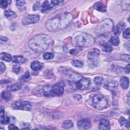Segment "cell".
<instances>
[{"label": "cell", "instance_id": "6da1fadb", "mask_svg": "<svg viewBox=\"0 0 130 130\" xmlns=\"http://www.w3.org/2000/svg\"><path fill=\"white\" fill-rule=\"evenodd\" d=\"M72 19L73 16L71 13H62L48 20L45 24L46 27L49 31H57L68 26Z\"/></svg>", "mask_w": 130, "mask_h": 130}, {"label": "cell", "instance_id": "7a4b0ae2", "mask_svg": "<svg viewBox=\"0 0 130 130\" xmlns=\"http://www.w3.org/2000/svg\"><path fill=\"white\" fill-rule=\"evenodd\" d=\"M51 41V38L48 35L39 34L29 40L28 46L32 51L37 53H41L48 49Z\"/></svg>", "mask_w": 130, "mask_h": 130}, {"label": "cell", "instance_id": "3957f363", "mask_svg": "<svg viewBox=\"0 0 130 130\" xmlns=\"http://www.w3.org/2000/svg\"><path fill=\"white\" fill-rule=\"evenodd\" d=\"M74 43L78 47H87L93 45L95 40L93 37L86 32H79L74 37Z\"/></svg>", "mask_w": 130, "mask_h": 130}, {"label": "cell", "instance_id": "277c9868", "mask_svg": "<svg viewBox=\"0 0 130 130\" xmlns=\"http://www.w3.org/2000/svg\"><path fill=\"white\" fill-rule=\"evenodd\" d=\"M114 27L113 21L109 18H106L101 21L95 28V33L98 36L110 33Z\"/></svg>", "mask_w": 130, "mask_h": 130}, {"label": "cell", "instance_id": "5b68a950", "mask_svg": "<svg viewBox=\"0 0 130 130\" xmlns=\"http://www.w3.org/2000/svg\"><path fill=\"white\" fill-rule=\"evenodd\" d=\"M92 104L93 107L98 110H103L108 106L107 99L101 94H95L92 98Z\"/></svg>", "mask_w": 130, "mask_h": 130}, {"label": "cell", "instance_id": "8992f818", "mask_svg": "<svg viewBox=\"0 0 130 130\" xmlns=\"http://www.w3.org/2000/svg\"><path fill=\"white\" fill-rule=\"evenodd\" d=\"M32 93L38 96H53L52 88L49 85H44L38 86L34 89Z\"/></svg>", "mask_w": 130, "mask_h": 130}, {"label": "cell", "instance_id": "52a82bcc", "mask_svg": "<svg viewBox=\"0 0 130 130\" xmlns=\"http://www.w3.org/2000/svg\"><path fill=\"white\" fill-rule=\"evenodd\" d=\"M100 54V51L97 48L92 49L87 54V58L89 61V65L93 67L98 64L99 58Z\"/></svg>", "mask_w": 130, "mask_h": 130}, {"label": "cell", "instance_id": "ba28073f", "mask_svg": "<svg viewBox=\"0 0 130 130\" xmlns=\"http://www.w3.org/2000/svg\"><path fill=\"white\" fill-rule=\"evenodd\" d=\"M61 72L63 73L68 77V80L72 81L74 83H77L78 81L81 79L83 77L77 73L74 72L70 70L63 69L61 70Z\"/></svg>", "mask_w": 130, "mask_h": 130}, {"label": "cell", "instance_id": "9c48e42d", "mask_svg": "<svg viewBox=\"0 0 130 130\" xmlns=\"http://www.w3.org/2000/svg\"><path fill=\"white\" fill-rule=\"evenodd\" d=\"M64 90V82L62 81H59L56 83L52 87V91L53 95L60 96L63 93Z\"/></svg>", "mask_w": 130, "mask_h": 130}, {"label": "cell", "instance_id": "30bf717a", "mask_svg": "<svg viewBox=\"0 0 130 130\" xmlns=\"http://www.w3.org/2000/svg\"><path fill=\"white\" fill-rule=\"evenodd\" d=\"M12 107L15 109L29 111L31 108V105L29 103L26 101H15L12 105Z\"/></svg>", "mask_w": 130, "mask_h": 130}, {"label": "cell", "instance_id": "8fae6325", "mask_svg": "<svg viewBox=\"0 0 130 130\" xmlns=\"http://www.w3.org/2000/svg\"><path fill=\"white\" fill-rule=\"evenodd\" d=\"M39 16L38 15H26L22 19V22L24 25H28L30 24L35 23L39 20Z\"/></svg>", "mask_w": 130, "mask_h": 130}, {"label": "cell", "instance_id": "7c38bea8", "mask_svg": "<svg viewBox=\"0 0 130 130\" xmlns=\"http://www.w3.org/2000/svg\"><path fill=\"white\" fill-rule=\"evenodd\" d=\"M118 82L112 79H106L103 84L104 88L109 90H114L118 86Z\"/></svg>", "mask_w": 130, "mask_h": 130}, {"label": "cell", "instance_id": "4fadbf2b", "mask_svg": "<svg viewBox=\"0 0 130 130\" xmlns=\"http://www.w3.org/2000/svg\"><path fill=\"white\" fill-rule=\"evenodd\" d=\"M89 84V80L85 78H82L76 83V86L77 88L81 90L86 89L88 87Z\"/></svg>", "mask_w": 130, "mask_h": 130}, {"label": "cell", "instance_id": "5bb4252c", "mask_svg": "<svg viewBox=\"0 0 130 130\" xmlns=\"http://www.w3.org/2000/svg\"><path fill=\"white\" fill-rule=\"evenodd\" d=\"M91 126V122L89 120L84 119L79 121L77 123V127L81 129H86Z\"/></svg>", "mask_w": 130, "mask_h": 130}, {"label": "cell", "instance_id": "9a60e30c", "mask_svg": "<svg viewBox=\"0 0 130 130\" xmlns=\"http://www.w3.org/2000/svg\"><path fill=\"white\" fill-rule=\"evenodd\" d=\"M64 90L67 91H72L78 89L76 86V83L73 82L69 80H67L64 82Z\"/></svg>", "mask_w": 130, "mask_h": 130}, {"label": "cell", "instance_id": "2e32d148", "mask_svg": "<svg viewBox=\"0 0 130 130\" xmlns=\"http://www.w3.org/2000/svg\"><path fill=\"white\" fill-rule=\"evenodd\" d=\"M54 7H55L53 4L51 3V1H46L43 2L42 5L41 6V10L42 12L44 13L47 11H49L51 10L52 8H53Z\"/></svg>", "mask_w": 130, "mask_h": 130}, {"label": "cell", "instance_id": "e0dca14e", "mask_svg": "<svg viewBox=\"0 0 130 130\" xmlns=\"http://www.w3.org/2000/svg\"><path fill=\"white\" fill-rule=\"evenodd\" d=\"M110 34L109 33L106 34L99 36L98 38H97L96 41L99 44L102 45L103 44L107 43V42L110 40Z\"/></svg>", "mask_w": 130, "mask_h": 130}, {"label": "cell", "instance_id": "ac0fdd59", "mask_svg": "<svg viewBox=\"0 0 130 130\" xmlns=\"http://www.w3.org/2000/svg\"><path fill=\"white\" fill-rule=\"evenodd\" d=\"M99 128L100 129L108 130L110 129V123L109 120L106 119H103L100 121L99 124Z\"/></svg>", "mask_w": 130, "mask_h": 130}, {"label": "cell", "instance_id": "d6986e66", "mask_svg": "<svg viewBox=\"0 0 130 130\" xmlns=\"http://www.w3.org/2000/svg\"><path fill=\"white\" fill-rule=\"evenodd\" d=\"M44 64L39 61H35L31 63L30 67L34 71H39L42 69Z\"/></svg>", "mask_w": 130, "mask_h": 130}, {"label": "cell", "instance_id": "ffe728a7", "mask_svg": "<svg viewBox=\"0 0 130 130\" xmlns=\"http://www.w3.org/2000/svg\"><path fill=\"white\" fill-rule=\"evenodd\" d=\"M125 26V25L124 22H120L117 25H116L115 27H113V31L114 32V34L116 35H119L121 32V31L124 28Z\"/></svg>", "mask_w": 130, "mask_h": 130}, {"label": "cell", "instance_id": "44dd1931", "mask_svg": "<svg viewBox=\"0 0 130 130\" xmlns=\"http://www.w3.org/2000/svg\"><path fill=\"white\" fill-rule=\"evenodd\" d=\"M120 85L122 88L127 89L129 85V79L125 76L122 77L120 79Z\"/></svg>", "mask_w": 130, "mask_h": 130}, {"label": "cell", "instance_id": "7402d4cb", "mask_svg": "<svg viewBox=\"0 0 130 130\" xmlns=\"http://www.w3.org/2000/svg\"><path fill=\"white\" fill-rule=\"evenodd\" d=\"M1 115V123L2 124H6L10 122V118L9 117L6 116L5 115V111L4 110L2 109H1L0 112Z\"/></svg>", "mask_w": 130, "mask_h": 130}, {"label": "cell", "instance_id": "603a6c76", "mask_svg": "<svg viewBox=\"0 0 130 130\" xmlns=\"http://www.w3.org/2000/svg\"><path fill=\"white\" fill-rule=\"evenodd\" d=\"M12 61L15 63H24L26 62V59L22 56L16 55V56H14L12 57Z\"/></svg>", "mask_w": 130, "mask_h": 130}, {"label": "cell", "instance_id": "cb8c5ba5", "mask_svg": "<svg viewBox=\"0 0 130 130\" xmlns=\"http://www.w3.org/2000/svg\"><path fill=\"white\" fill-rule=\"evenodd\" d=\"M93 8L95 10H96L100 12H105L106 11V8L105 7V6L102 3L100 2L95 3L93 5Z\"/></svg>", "mask_w": 130, "mask_h": 130}, {"label": "cell", "instance_id": "d4e9b609", "mask_svg": "<svg viewBox=\"0 0 130 130\" xmlns=\"http://www.w3.org/2000/svg\"><path fill=\"white\" fill-rule=\"evenodd\" d=\"M16 6H17L18 9L21 11H25L26 9L25 6V2L23 1H17L16 2Z\"/></svg>", "mask_w": 130, "mask_h": 130}, {"label": "cell", "instance_id": "484cf974", "mask_svg": "<svg viewBox=\"0 0 130 130\" xmlns=\"http://www.w3.org/2000/svg\"><path fill=\"white\" fill-rule=\"evenodd\" d=\"M4 15L6 18L10 20L13 19L17 17V14L11 10H7L5 11Z\"/></svg>", "mask_w": 130, "mask_h": 130}, {"label": "cell", "instance_id": "4316f807", "mask_svg": "<svg viewBox=\"0 0 130 130\" xmlns=\"http://www.w3.org/2000/svg\"><path fill=\"white\" fill-rule=\"evenodd\" d=\"M12 57L11 55L6 52H2L1 53V60H4L6 62H10L12 60Z\"/></svg>", "mask_w": 130, "mask_h": 130}, {"label": "cell", "instance_id": "83f0119b", "mask_svg": "<svg viewBox=\"0 0 130 130\" xmlns=\"http://www.w3.org/2000/svg\"><path fill=\"white\" fill-rule=\"evenodd\" d=\"M21 87V85L19 83H15L11 85H9L7 89L9 91H16L20 89Z\"/></svg>", "mask_w": 130, "mask_h": 130}, {"label": "cell", "instance_id": "f1b7e54d", "mask_svg": "<svg viewBox=\"0 0 130 130\" xmlns=\"http://www.w3.org/2000/svg\"><path fill=\"white\" fill-rule=\"evenodd\" d=\"M30 79V76L28 71L26 72L23 75L20 76L19 78V80L22 82H27L29 81Z\"/></svg>", "mask_w": 130, "mask_h": 130}, {"label": "cell", "instance_id": "f546056e", "mask_svg": "<svg viewBox=\"0 0 130 130\" xmlns=\"http://www.w3.org/2000/svg\"><path fill=\"white\" fill-rule=\"evenodd\" d=\"M102 47L103 50L106 52L109 53V52H111L113 50V48H112V46L108 43L102 44Z\"/></svg>", "mask_w": 130, "mask_h": 130}, {"label": "cell", "instance_id": "4dcf8cb0", "mask_svg": "<svg viewBox=\"0 0 130 130\" xmlns=\"http://www.w3.org/2000/svg\"><path fill=\"white\" fill-rule=\"evenodd\" d=\"M73 123L72 121L69 120H65L62 124V126L64 129H69L73 126Z\"/></svg>", "mask_w": 130, "mask_h": 130}, {"label": "cell", "instance_id": "1f68e13d", "mask_svg": "<svg viewBox=\"0 0 130 130\" xmlns=\"http://www.w3.org/2000/svg\"><path fill=\"white\" fill-rule=\"evenodd\" d=\"M119 123L121 126H125L129 128V121H127L126 119H125L124 117H120L119 119Z\"/></svg>", "mask_w": 130, "mask_h": 130}, {"label": "cell", "instance_id": "d6a6232c", "mask_svg": "<svg viewBox=\"0 0 130 130\" xmlns=\"http://www.w3.org/2000/svg\"><path fill=\"white\" fill-rule=\"evenodd\" d=\"M11 97V94L8 91H3L1 93V98L4 101H8Z\"/></svg>", "mask_w": 130, "mask_h": 130}, {"label": "cell", "instance_id": "836d02e7", "mask_svg": "<svg viewBox=\"0 0 130 130\" xmlns=\"http://www.w3.org/2000/svg\"><path fill=\"white\" fill-rule=\"evenodd\" d=\"M71 63L73 66L76 68H81L83 66V62L79 60L74 59L71 61Z\"/></svg>", "mask_w": 130, "mask_h": 130}, {"label": "cell", "instance_id": "e575fe53", "mask_svg": "<svg viewBox=\"0 0 130 130\" xmlns=\"http://www.w3.org/2000/svg\"><path fill=\"white\" fill-rule=\"evenodd\" d=\"M109 41L111 42V43L114 46H117L119 43V38L116 36L112 37Z\"/></svg>", "mask_w": 130, "mask_h": 130}, {"label": "cell", "instance_id": "d590c367", "mask_svg": "<svg viewBox=\"0 0 130 130\" xmlns=\"http://www.w3.org/2000/svg\"><path fill=\"white\" fill-rule=\"evenodd\" d=\"M94 81L95 84L97 86H100L102 84V83L104 81V79L102 77H100V76L96 77H95V78L94 79Z\"/></svg>", "mask_w": 130, "mask_h": 130}, {"label": "cell", "instance_id": "8d00e7d4", "mask_svg": "<svg viewBox=\"0 0 130 130\" xmlns=\"http://www.w3.org/2000/svg\"><path fill=\"white\" fill-rule=\"evenodd\" d=\"M43 57L45 60L51 59L54 57V54L52 52H45L43 54Z\"/></svg>", "mask_w": 130, "mask_h": 130}, {"label": "cell", "instance_id": "74e56055", "mask_svg": "<svg viewBox=\"0 0 130 130\" xmlns=\"http://www.w3.org/2000/svg\"><path fill=\"white\" fill-rule=\"evenodd\" d=\"M11 3V1H1L0 2V6L1 8L4 9H6L8 6Z\"/></svg>", "mask_w": 130, "mask_h": 130}, {"label": "cell", "instance_id": "f35d334b", "mask_svg": "<svg viewBox=\"0 0 130 130\" xmlns=\"http://www.w3.org/2000/svg\"><path fill=\"white\" fill-rule=\"evenodd\" d=\"M129 1H123L121 2L122 7L124 10H128L129 8Z\"/></svg>", "mask_w": 130, "mask_h": 130}, {"label": "cell", "instance_id": "ab89813d", "mask_svg": "<svg viewBox=\"0 0 130 130\" xmlns=\"http://www.w3.org/2000/svg\"><path fill=\"white\" fill-rule=\"evenodd\" d=\"M130 36V28H127L123 32V37L125 39H129Z\"/></svg>", "mask_w": 130, "mask_h": 130}, {"label": "cell", "instance_id": "60d3db41", "mask_svg": "<svg viewBox=\"0 0 130 130\" xmlns=\"http://www.w3.org/2000/svg\"><path fill=\"white\" fill-rule=\"evenodd\" d=\"M121 59L126 62H129V54H122L121 55Z\"/></svg>", "mask_w": 130, "mask_h": 130}, {"label": "cell", "instance_id": "b9f144b4", "mask_svg": "<svg viewBox=\"0 0 130 130\" xmlns=\"http://www.w3.org/2000/svg\"><path fill=\"white\" fill-rule=\"evenodd\" d=\"M21 67L19 66H14L13 67V72H14L15 73H17V74H18L20 71H21Z\"/></svg>", "mask_w": 130, "mask_h": 130}, {"label": "cell", "instance_id": "7bdbcfd3", "mask_svg": "<svg viewBox=\"0 0 130 130\" xmlns=\"http://www.w3.org/2000/svg\"><path fill=\"white\" fill-rule=\"evenodd\" d=\"M6 70V67H5V64L2 62H1L0 63V73L1 74H3L5 71Z\"/></svg>", "mask_w": 130, "mask_h": 130}, {"label": "cell", "instance_id": "ee69618b", "mask_svg": "<svg viewBox=\"0 0 130 130\" xmlns=\"http://www.w3.org/2000/svg\"><path fill=\"white\" fill-rule=\"evenodd\" d=\"M51 1L54 6L58 5L60 3H62V2H63V1Z\"/></svg>", "mask_w": 130, "mask_h": 130}, {"label": "cell", "instance_id": "f6af8a7d", "mask_svg": "<svg viewBox=\"0 0 130 130\" xmlns=\"http://www.w3.org/2000/svg\"><path fill=\"white\" fill-rule=\"evenodd\" d=\"M8 128L10 130H14V129H19V128L18 127H17L16 126H15V125L14 124H10L9 127H8Z\"/></svg>", "mask_w": 130, "mask_h": 130}, {"label": "cell", "instance_id": "bcb514c9", "mask_svg": "<svg viewBox=\"0 0 130 130\" xmlns=\"http://www.w3.org/2000/svg\"><path fill=\"white\" fill-rule=\"evenodd\" d=\"M40 8V3L39 2H36L34 6V10H38Z\"/></svg>", "mask_w": 130, "mask_h": 130}, {"label": "cell", "instance_id": "7dc6e473", "mask_svg": "<svg viewBox=\"0 0 130 130\" xmlns=\"http://www.w3.org/2000/svg\"><path fill=\"white\" fill-rule=\"evenodd\" d=\"M74 98L75 100H77V101H80L82 99V96L79 94H76L74 95Z\"/></svg>", "mask_w": 130, "mask_h": 130}, {"label": "cell", "instance_id": "c3c4849f", "mask_svg": "<svg viewBox=\"0 0 130 130\" xmlns=\"http://www.w3.org/2000/svg\"><path fill=\"white\" fill-rule=\"evenodd\" d=\"M125 70V72H126V73H129V64H128L126 66Z\"/></svg>", "mask_w": 130, "mask_h": 130}, {"label": "cell", "instance_id": "681fc988", "mask_svg": "<svg viewBox=\"0 0 130 130\" xmlns=\"http://www.w3.org/2000/svg\"><path fill=\"white\" fill-rule=\"evenodd\" d=\"M70 53L71 54H75L76 53V50L75 49H72V50H70Z\"/></svg>", "mask_w": 130, "mask_h": 130}, {"label": "cell", "instance_id": "f907efd6", "mask_svg": "<svg viewBox=\"0 0 130 130\" xmlns=\"http://www.w3.org/2000/svg\"><path fill=\"white\" fill-rule=\"evenodd\" d=\"M30 129L29 127H24V128H22V129Z\"/></svg>", "mask_w": 130, "mask_h": 130}]
</instances>
